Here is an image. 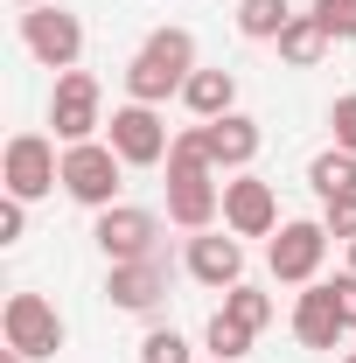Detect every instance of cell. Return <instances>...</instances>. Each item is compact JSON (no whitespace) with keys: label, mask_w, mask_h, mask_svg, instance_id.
I'll return each instance as SVG.
<instances>
[{"label":"cell","mask_w":356,"mask_h":363,"mask_svg":"<svg viewBox=\"0 0 356 363\" xmlns=\"http://www.w3.org/2000/svg\"><path fill=\"white\" fill-rule=\"evenodd\" d=\"M223 315H230V321H245V328L259 335V328L272 321V294H259V286H245V279H238V286L223 294Z\"/></svg>","instance_id":"obj_20"},{"label":"cell","mask_w":356,"mask_h":363,"mask_svg":"<svg viewBox=\"0 0 356 363\" xmlns=\"http://www.w3.org/2000/svg\"><path fill=\"white\" fill-rule=\"evenodd\" d=\"M0 335H7V350H21L28 363L56 357V350H63V315H56V301H43V294H7Z\"/></svg>","instance_id":"obj_7"},{"label":"cell","mask_w":356,"mask_h":363,"mask_svg":"<svg viewBox=\"0 0 356 363\" xmlns=\"http://www.w3.org/2000/svg\"><path fill=\"white\" fill-rule=\"evenodd\" d=\"M279 56H287L294 70H314V63L328 56V28H321L314 14H294V21L279 28Z\"/></svg>","instance_id":"obj_17"},{"label":"cell","mask_w":356,"mask_h":363,"mask_svg":"<svg viewBox=\"0 0 356 363\" xmlns=\"http://www.w3.org/2000/svg\"><path fill=\"white\" fill-rule=\"evenodd\" d=\"M350 272H356V238H350Z\"/></svg>","instance_id":"obj_29"},{"label":"cell","mask_w":356,"mask_h":363,"mask_svg":"<svg viewBox=\"0 0 356 363\" xmlns=\"http://www.w3.org/2000/svg\"><path fill=\"white\" fill-rule=\"evenodd\" d=\"M343 363H356V350H350V357H343Z\"/></svg>","instance_id":"obj_30"},{"label":"cell","mask_w":356,"mask_h":363,"mask_svg":"<svg viewBox=\"0 0 356 363\" xmlns=\"http://www.w3.org/2000/svg\"><path fill=\"white\" fill-rule=\"evenodd\" d=\"M294 335H301V350H343L350 321H343V308H335L328 279H314V286H301V301H294Z\"/></svg>","instance_id":"obj_13"},{"label":"cell","mask_w":356,"mask_h":363,"mask_svg":"<svg viewBox=\"0 0 356 363\" xmlns=\"http://www.w3.org/2000/svg\"><path fill=\"white\" fill-rule=\"evenodd\" d=\"M49 126L63 147H77V140H98L105 126V91L91 70H56V91H49Z\"/></svg>","instance_id":"obj_4"},{"label":"cell","mask_w":356,"mask_h":363,"mask_svg":"<svg viewBox=\"0 0 356 363\" xmlns=\"http://www.w3.org/2000/svg\"><path fill=\"white\" fill-rule=\"evenodd\" d=\"M308 189L321 196V203L356 196V154H350V147H328V154H314V161H308Z\"/></svg>","instance_id":"obj_16"},{"label":"cell","mask_w":356,"mask_h":363,"mask_svg":"<svg viewBox=\"0 0 356 363\" xmlns=\"http://www.w3.org/2000/svg\"><path fill=\"white\" fill-rule=\"evenodd\" d=\"M287 21H294L287 0H238V35H245V43H279Z\"/></svg>","instance_id":"obj_18"},{"label":"cell","mask_w":356,"mask_h":363,"mask_svg":"<svg viewBox=\"0 0 356 363\" xmlns=\"http://www.w3.org/2000/svg\"><path fill=\"white\" fill-rule=\"evenodd\" d=\"M203 140H210V161L230 168V175H245V168L259 161V147H266V133H259V119H252V112H223V119H210Z\"/></svg>","instance_id":"obj_14"},{"label":"cell","mask_w":356,"mask_h":363,"mask_svg":"<svg viewBox=\"0 0 356 363\" xmlns=\"http://www.w3.org/2000/svg\"><path fill=\"white\" fill-rule=\"evenodd\" d=\"M105 301L126 308V315H154V308L168 301V259L154 252V259H126V266H112V272H105Z\"/></svg>","instance_id":"obj_12"},{"label":"cell","mask_w":356,"mask_h":363,"mask_svg":"<svg viewBox=\"0 0 356 363\" xmlns=\"http://www.w3.org/2000/svg\"><path fill=\"white\" fill-rule=\"evenodd\" d=\"M105 140H112V154H119L126 168H161L168 147H175V133L161 126V112H154V105H133V98L105 119Z\"/></svg>","instance_id":"obj_8"},{"label":"cell","mask_w":356,"mask_h":363,"mask_svg":"<svg viewBox=\"0 0 356 363\" xmlns=\"http://www.w3.org/2000/svg\"><path fill=\"white\" fill-rule=\"evenodd\" d=\"M328 259V224L321 217H294V224H279V238L266 245V266L279 286H314V272Z\"/></svg>","instance_id":"obj_6"},{"label":"cell","mask_w":356,"mask_h":363,"mask_svg":"<svg viewBox=\"0 0 356 363\" xmlns=\"http://www.w3.org/2000/svg\"><path fill=\"white\" fill-rule=\"evenodd\" d=\"M140 363H196V357H189V342H182L175 328H147V342H140Z\"/></svg>","instance_id":"obj_22"},{"label":"cell","mask_w":356,"mask_h":363,"mask_svg":"<svg viewBox=\"0 0 356 363\" xmlns=\"http://www.w3.org/2000/svg\"><path fill=\"white\" fill-rule=\"evenodd\" d=\"M210 363H217V357H210Z\"/></svg>","instance_id":"obj_31"},{"label":"cell","mask_w":356,"mask_h":363,"mask_svg":"<svg viewBox=\"0 0 356 363\" xmlns=\"http://www.w3.org/2000/svg\"><path fill=\"white\" fill-rule=\"evenodd\" d=\"M21 238H28V203L7 196V203H0V245H21Z\"/></svg>","instance_id":"obj_25"},{"label":"cell","mask_w":356,"mask_h":363,"mask_svg":"<svg viewBox=\"0 0 356 363\" xmlns=\"http://www.w3.org/2000/svg\"><path fill=\"white\" fill-rule=\"evenodd\" d=\"M126 189V161L112 154V140H77L63 147V196L84 210H112Z\"/></svg>","instance_id":"obj_2"},{"label":"cell","mask_w":356,"mask_h":363,"mask_svg":"<svg viewBox=\"0 0 356 363\" xmlns=\"http://www.w3.org/2000/svg\"><path fill=\"white\" fill-rule=\"evenodd\" d=\"M182 105L210 126V119H223V112H238V70H196L189 84H182Z\"/></svg>","instance_id":"obj_15"},{"label":"cell","mask_w":356,"mask_h":363,"mask_svg":"<svg viewBox=\"0 0 356 363\" xmlns=\"http://www.w3.org/2000/svg\"><path fill=\"white\" fill-rule=\"evenodd\" d=\"M21 43H28V56H35L43 70H77V56H84V21H77L70 7H56V0L21 7Z\"/></svg>","instance_id":"obj_3"},{"label":"cell","mask_w":356,"mask_h":363,"mask_svg":"<svg viewBox=\"0 0 356 363\" xmlns=\"http://www.w3.org/2000/svg\"><path fill=\"white\" fill-rule=\"evenodd\" d=\"M203 342H210V357H217V363H238V357H252V328H245V321H230L223 308L210 315Z\"/></svg>","instance_id":"obj_19"},{"label":"cell","mask_w":356,"mask_h":363,"mask_svg":"<svg viewBox=\"0 0 356 363\" xmlns=\"http://www.w3.org/2000/svg\"><path fill=\"white\" fill-rule=\"evenodd\" d=\"M308 14L328 28V43H356V0H314Z\"/></svg>","instance_id":"obj_21"},{"label":"cell","mask_w":356,"mask_h":363,"mask_svg":"<svg viewBox=\"0 0 356 363\" xmlns=\"http://www.w3.org/2000/svg\"><path fill=\"white\" fill-rule=\"evenodd\" d=\"M328 126H335V147H350V154H356V91H343V98H335Z\"/></svg>","instance_id":"obj_24"},{"label":"cell","mask_w":356,"mask_h":363,"mask_svg":"<svg viewBox=\"0 0 356 363\" xmlns=\"http://www.w3.org/2000/svg\"><path fill=\"white\" fill-rule=\"evenodd\" d=\"M189 279H203V286H217V294H230L238 279H245V238L238 230H189Z\"/></svg>","instance_id":"obj_10"},{"label":"cell","mask_w":356,"mask_h":363,"mask_svg":"<svg viewBox=\"0 0 356 363\" xmlns=\"http://www.w3.org/2000/svg\"><path fill=\"white\" fill-rule=\"evenodd\" d=\"M98 252L112 259V266H126V259H154L161 252V217L154 210H133V203H112V210H98Z\"/></svg>","instance_id":"obj_9"},{"label":"cell","mask_w":356,"mask_h":363,"mask_svg":"<svg viewBox=\"0 0 356 363\" xmlns=\"http://www.w3.org/2000/svg\"><path fill=\"white\" fill-rule=\"evenodd\" d=\"M7 7H43V0H7Z\"/></svg>","instance_id":"obj_28"},{"label":"cell","mask_w":356,"mask_h":363,"mask_svg":"<svg viewBox=\"0 0 356 363\" xmlns=\"http://www.w3.org/2000/svg\"><path fill=\"white\" fill-rule=\"evenodd\" d=\"M0 363H28V357H21V350H0Z\"/></svg>","instance_id":"obj_27"},{"label":"cell","mask_w":356,"mask_h":363,"mask_svg":"<svg viewBox=\"0 0 356 363\" xmlns=\"http://www.w3.org/2000/svg\"><path fill=\"white\" fill-rule=\"evenodd\" d=\"M196 70H203L196 63V35L189 28H154L133 49V63H126V98L133 105H168V98H182V84Z\"/></svg>","instance_id":"obj_1"},{"label":"cell","mask_w":356,"mask_h":363,"mask_svg":"<svg viewBox=\"0 0 356 363\" xmlns=\"http://www.w3.org/2000/svg\"><path fill=\"white\" fill-rule=\"evenodd\" d=\"M321 224H328V238H343V245H350V238H356V196L321 203Z\"/></svg>","instance_id":"obj_23"},{"label":"cell","mask_w":356,"mask_h":363,"mask_svg":"<svg viewBox=\"0 0 356 363\" xmlns=\"http://www.w3.org/2000/svg\"><path fill=\"white\" fill-rule=\"evenodd\" d=\"M223 230H238V238H272V230H279V196H272V182H259V175H230L223 182Z\"/></svg>","instance_id":"obj_11"},{"label":"cell","mask_w":356,"mask_h":363,"mask_svg":"<svg viewBox=\"0 0 356 363\" xmlns=\"http://www.w3.org/2000/svg\"><path fill=\"white\" fill-rule=\"evenodd\" d=\"M328 294H335V308H343V321L356 328V272H335V279H328Z\"/></svg>","instance_id":"obj_26"},{"label":"cell","mask_w":356,"mask_h":363,"mask_svg":"<svg viewBox=\"0 0 356 363\" xmlns=\"http://www.w3.org/2000/svg\"><path fill=\"white\" fill-rule=\"evenodd\" d=\"M0 182H7V196L43 203L49 189L63 182V154H56V140H49V133H14V140H7V154H0Z\"/></svg>","instance_id":"obj_5"}]
</instances>
